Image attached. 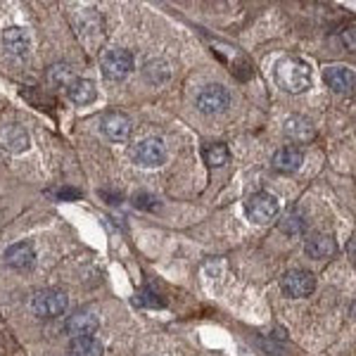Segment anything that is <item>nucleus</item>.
Here are the masks:
<instances>
[{"instance_id": "f257e3e1", "label": "nucleus", "mask_w": 356, "mask_h": 356, "mask_svg": "<svg viewBox=\"0 0 356 356\" xmlns=\"http://www.w3.org/2000/svg\"><path fill=\"white\" fill-rule=\"evenodd\" d=\"M275 83L285 90V93L300 95L304 90H309L312 86V67L300 57H283L275 65Z\"/></svg>"}, {"instance_id": "f03ea898", "label": "nucleus", "mask_w": 356, "mask_h": 356, "mask_svg": "<svg viewBox=\"0 0 356 356\" xmlns=\"http://www.w3.org/2000/svg\"><path fill=\"white\" fill-rule=\"evenodd\" d=\"M67 295L57 288H45V290H38L31 300V309L36 316L41 318H60L62 314L67 312Z\"/></svg>"}, {"instance_id": "7ed1b4c3", "label": "nucleus", "mask_w": 356, "mask_h": 356, "mask_svg": "<svg viewBox=\"0 0 356 356\" xmlns=\"http://www.w3.org/2000/svg\"><path fill=\"white\" fill-rule=\"evenodd\" d=\"M100 67H102V74L105 79L110 81H122V79L129 76L134 72L136 62H134V55L124 48H114V50H107L100 60Z\"/></svg>"}, {"instance_id": "20e7f679", "label": "nucleus", "mask_w": 356, "mask_h": 356, "mask_svg": "<svg viewBox=\"0 0 356 356\" xmlns=\"http://www.w3.org/2000/svg\"><path fill=\"white\" fill-rule=\"evenodd\" d=\"M197 110L207 114V117H214V114H223L231 105V93L223 88L221 83H209L204 86L197 93V100H195Z\"/></svg>"}, {"instance_id": "39448f33", "label": "nucleus", "mask_w": 356, "mask_h": 356, "mask_svg": "<svg viewBox=\"0 0 356 356\" xmlns=\"http://www.w3.org/2000/svg\"><path fill=\"white\" fill-rule=\"evenodd\" d=\"M131 159L138 166H145V169H157L166 162V147L159 138H145V140L136 143L131 147Z\"/></svg>"}, {"instance_id": "423d86ee", "label": "nucleus", "mask_w": 356, "mask_h": 356, "mask_svg": "<svg viewBox=\"0 0 356 356\" xmlns=\"http://www.w3.org/2000/svg\"><path fill=\"white\" fill-rule=\"evenodd\" d=\"M280 288L288 297L295 300H304L316 290V278L312 271H304V268H290L280 275Z\"/></svg>"}, {"instance_id": "0eeeda50", "label": "nucleus", "mask_w": 356, "mask_h": 356, "mask_svg": "<svg viewBox=\"0 0 356 356\" xmlns=\"http://www.w3.org/2000/svg\"><path fill=\"white\" fill-rule=\"evenodd\" d=\"M245 211L252 223H268L278 214V200L271 193H257L247 200Z\"/></svg>"}, {"instance_id": "6e6552de", "label": "nucleus", "mask_w": 356, "mask_h": 356, "mask_svg": "<svg viewBox=\"0 0 356 356\" xmlns=\"http://www.w3.org/2000/svg\"><path fill=\"white\" fill-rule=\"evenodd\" d=\"M5 264L15 271H31L36 266V250L31 243H15L5 250Z\"/></svg>"}, {"instance_id": "1a4fd4ad", "label": "nucleus", "mask_w": 356, "mask_h": 356, "mask_svg": "<svg viewBox=\"0 0 356 356\" xmlns=\"http://www.w3.org/2000/svg\"><path fill=\"white\" fill-rule=\"evenodd\" d=\"M304 252H307L312 259H330V257H335L337 252V243L335 238H332L330 233H312L307 238V243H304Z\"/></svg>"}, {"instance_id": "9d476101", "label": "nucleus", "mask_w": 356, "mask_h": 356, "mask_svg": "<svg viewBox=\"0 0 356 356\" xmlns=\"http://www.w3.org/2000/svg\"><path fill=\"white\" fill-rule=\"evenodd\" d=\"M0 145L13 154H22L31 147V138H29L26 129L19 124H10L0 131Z\"/></svg>"}, {"instance_id": "9b49d317", "label": "nucleus", "mask_w": 356, "mask_h": 356, "mask_svg": "<svg viewBox=\"0 0 356 356\" xmlns=\"http://www.w3.org/2000/svg\"><path fill=\"white\" fill-rule=\"evenodd\" d=\"M323 81L330 90H335V93H340V95H347L354 90V72L344 65H332L325 69Z\"/></svg>"}, {"instance_id": "f8f14e48", "label": "nucleus", "mask_w": 356, "mask_h": 356, "mask_svg": "<svg viewBox=\"0 0 356 356\" xmlns=\"http://www.w3.org/2000/svg\"><path fill=\"white\" fill-rule=\"evenodd\" d=\"M302 162H304V152L300 147L285 145V147H280V150H275L271 166H273V171H278V174H295V171L302 166Z\"/></svg>"}, {"instance_id": "ddd939ff", "label": "nucleus", "mask_w": 356, "mask_h": 356, "mask_svg": "<svg viewBox=\"0 0 356 356\" xmlns=\"http://www.w3.org/2000/svg\"><path fill=\"white\" fill-rule=\"evenodd\" d=\"M102 134L112 143H124L131 136V119L122 112H110L102 119Z\"/></svg>"}, {"instance_id": "4468645a", "label": "nucleus", "mask_w": 356, "mask_h": 356, "mask_svg": "<svg viewBox=\"0 0 356 356\" xmlns=\"http://www.w3.org/2000/svg\"><path fill=\"white\" fill-rule=\"evenodd\" d=\"M97 325H100V321L95 318V314H90V312H76V314H72L67 318L65 330H67V335L74 340V337H88V335H93V332L97 330Z\"/></svg>"}, {"instance_id": "2eb2a0df", "label": "nucleus", "mask_w": 356, "mask_h": 356, "mask_svg": "<svg viewBox=\"0 0 356 356\" xmlns=\"http://www.w3.org/2000/svg\"><path fill=\"white\" fill-rule=\"evenodd\" d=\"M283 134L288 136L292 143H309V140H314L316 129L307 117H302V114H290L283 124Z\"/></svg>"}, {"instance_id": "dca6fc26", "label": "nucleus", "mask_w": 356, "mask_h": 356, "mask_svg": "<svg viewBox=\"0 0 356 356\" xmlns=\"http://www.w3.org/2000/svg\"><path fill=\"white\" fill-rule=\"evenodd\" d=\"M3 45L10 55L24 57L29 55L31 41H29V33L22 26H10V29H5V33H3Z\"/></svg>"}, {"instance_id": "f3484780", "label": "nucleus", "mask_w": 356, "mask_h": 356, "mask_svg": "<svg viewBox=\"0 0 356 356\" xmlns=\"http://www.w3.org/2000/svg\"><path fill=\"white\" fill-rule=\"evenodd\" d=\"M67 93L74 105H90L97 97V88L90 79H74V81L67 86Z\"/></svg>"}, {"instance_id": "a211bd4d", "label": "nucleus", "mask_w": 356, "mask_h": 356, "mask_svg": "<svg viewBox=\"0 0 356 356\" xmlns=\"http://www.w3.org/2000/svg\"><path fill=\"white\" fill-rule=\"evenodd\" d=\"M102 354H105V349H102V342L95 335L74 337L72 344H69V356H102Z\"/></svg>"}, {"instance_id": "6ab92c4d", "label": "nucleus", "mask_w": 356, "mask_h": 356, "mask_svg": "<svg viewBox=\"0 0 356 356\" xmlns=\"http://www.w3.org/2000/svg\"><path fill=\"white\" fill-rule=\"evenodd\" d=\"M278 228L283 231L285 235H302L304 231H307V219H304L302 211L297 209H290L288 214L280 219Z\"/></svg>"}, {"instance_id": "aec40b11", "label": "nucleus", "mask_w": 356, "mask_h": 356, "mask_svg": "<svg viewBox=\"0 0 356 356\" xmlns=\"http://www.w3.org/2000/svg\"><path fill=\"white\" fill-rule=\"evenodd\" d=\"M202 157L209 166H223L231 159V150H228L223 143H209L202 150Z\"/></svg>"}, {"instance_id": "412c9836", "label": "nucleus", "mask_w": 356, "mask_h": 356, "mask_svg": "<svg viewBox=\"0 0 356 356\" xmlns=\"http://www.w3.org/2000/svg\"><path fill=\"white\" fill-rule=\"evenodd\" d=\"M145 76L150 79L152 83H162V81H166V79L171 76V69H169V65L166 62H154V60H150L145 65Z\"/></svg>"}, {"instance_id": "4be33fe9", "label": "nucleus", "mask_w": 356, "mask_h": 356, "mask_svg": "<svg viewBox=\"0 0 356 356\" xmlns=\"http://www.w3.org/2000/svg\"><path fill=\"white\" fill-rule=\"evenodd\" d=\"M48 79H50V83H55V86H69L74 81V76L67 65H53L48 72Z\"/></svg>"}, {"instance_id": "5701e85b", "label": "nucleus", "mask_w": 356, "mask_h": 356, "mask_svg": "<svg viewBox=\"0 0 356 356\" xmlns=\"http://www.w3.org/2000/svg\"><path fill=\"white\" fill-rule=\"evenodd\" d=\"M134 304H136V307H154V309H157V307H164L162 297H159L157 292L147 290V288L143 290L140 295L136 297V300H134Z\"/></svg>"}, {"instance_id": "b1692460", "label": "nucleus", "mask_w": 356, "mask_h": 356, "mask_svg": "<svg viewBox=\"0 0 356 356\" xmlns=\"http://www.w3.org/2000/svg\"><path fill=\"white\" fill-rule=\"evenodd\" d=\"M134 204L138 207V209H147V211H152V209H157L159 202L152 197V195H147V193H140V195H136L134 197Z\"/></svg>"}, {"instance_id": "393cba45", "label": "nucleus", "mask_w": 356, "mask_h": 356, "mask_svg": "<svg viewBox=\"0 0 356 356\" xmlns=\"http://www.w3.org/2000/svg\"><path fill=\"white\" fill-rule=\"evenodd\" d=\"M55 197L57 200H79V197H81V193L74 191V188H62V191L55 193Z\"/></svg>"}]
</instances>
